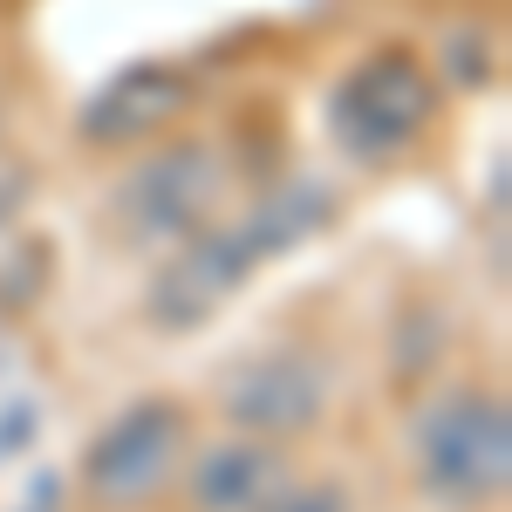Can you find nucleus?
<instances>
[{
    "instance_id": "f257e3e1",
    "label": "nucleus",
    "mask_w": 512,
    "mask_h": 512,
    "mask_svg": "<svg viewBox=\"0 0 512 512\" xmlns=\"http://www.w3.org/2000/svg\"><path fill=\"white\" fill-rule=\"evenodd\" d=\"M410 465L424 499L451 512L492 506L512 485V417L485 390H444L410 417Z\"/></svg>"
},
{
    "instance_id": "f03ea898",
    "label": "nucleus",
    "mask_w": 512,
    "mask_h": 512,
    "mask_svg": "<svg viewBox=\"0 0 512 512\" xmlns=\"http://www.w3.org/2000/svg\"><path fill=\"white\" fill-rule=\"evenodd\" d=\"M437 69L410 48H376L362 55L349 76L328 89V137L362 164H383V158H403L437 117Z\"/></svg>"
},
{
    "instance_id": "7ed1b4c3",
    "label": "nucleus",
    "mask_w": 512,
    "mask_h": 512,
    "mask_svg": "<svg viewBox=\"0 0 512 512\" xmlns=\"http://www.w3.org/2000/svg\"><path fill=\"white\" fill-rule=\"evenodd\" d=\"M226 198V158L198 137H178V144H158L151 158H137L130 171L117 178L110 192V212L130 246H178L192 239L198 226H212Z\"/></svg>"
},
{
    "instance_id": "20e7f679",
    "label": "nucleus",
    "mask_w": 512,
    "mask_h": 512,
    "mask_svg": "<svg viewBox=\"0 0 512 512\" xmlns=\"http://www.w3.org/2000/svg\"><path fill=\"white\" fill-rule=\"evenodd\" d=\"M178 465H185V410L171 396H137L89 437L82 492L103 512H137L178 478Z\"/></svg>"
},
{
    "instance_id": "39448f33",
    "label": "nucleus",
    "mask_w": 512,
    "mask_h": 512,
    "mask_svg": "<svg viewBox=\"0 0 512 512\" xmlns=\"http://www.w3.org/2000/svg\"><path fill=\"white\" fill-rule=\"evenodd\" d=\"M260 274V253L246 246L239 226H198L192 239L164 246V267L144 287V321L164 335H192Z\"/></svg>"
},
{
    "instance_id": "423d86ee",
    "label": "nucleus",
    "mask_w": 512,
    "mask_h": 512,
    "mask_svg": "<svg viewBox=\"0 0 512 512\" xmlns=\"http://www.w3.org/2000/svg\"><path fill=\"white\" fill-rule=\"evenodd\" d=\"M321 410H328V369H321L308 349L239 355L233 369H226V383H219V417H226L239 437L287 444V437L315 431Z\"/></svg>"
},
{
    "instance_id": "0eeeda50",
    "label": "nucleus",
    "mask_w": 512,
    "mask_h": 512,
    "mask_svg": "<svg viewBox=\"0 0 512 512\" xmlns=\"http://www.w3.org/2000/svg\"><path fill=\"white\" fill-rule=\"evenodd\" d=\"M185 110H192L185 69H171V62H130V69H117L76 110V130H82V144H96V151H130V144L164 137Z\"/></svg>"
},
{
    "instance_id": "6e6552de",
    "label": "nucleus",
    "mask_w": 512,
    "mask_h": 512,
    "mask_svg": "<svg viewBox=\"0 0 512 512\" xmlns=\"http://www.w3.org/2000/svg\"><path fill=\"white\" fill-rule=\"evenodd\" d=\"M335 212H342V192H335V178H321V171H287L280 185L246 205V219H233L246 246L260 253V267L280 260V253H294V246H308L315 233L335 226Z\"/></svg>"
},
{
    "instance_id": "1a4fd4ad",
    "label": "nucleus",
    "mask_w": 512,
    "mask_h": 512,
    "mask_svg": "<svg viewBox=\"0 0 512 512\" xmlns=\"http://www.w3.org/2000/svg\"><path fill=\"white\" fill-rule=\"evenodd\" d=\"M280 478L287 465L267 437H226V444L198 451V465L185 472V499L192 512H253Z\"/></svg>"
},
{
    "instance_id": "9d476101",
    "label": "nucleus",
    "mask_w": 512,
    "mask_h": 512,
    "mask_svg": "<svg viewBox=\"0 0 512 512\" xmlns=\"http://www.w3.org/2000/svg\"><path fill=\"white\" fill-rule=\"evenodd\" d=\"M55 280V246L21 219H0V315H28Z\"/></svg>"
},
{
    "instance_id": "9b49d317",
    "label": "nucleus",
    "mask_w": 512,
    "mask_h": 512,
    "mask_svg": "<svg viewBox=\"0 0 512 512\" xmlns=\"http://www.w3.org/2000/svg\"><path fill=\"white\" fill-rule=\"evenodd\" d=\"M444 308L437 301H417V308H403V328H396V376L410 383V376H424L437 355H444Z\"/></svg>"
},
{
    "instance_id": "f8f14e48",
    "label": "nucleus",
    "mask_w": 512,
    "mask_h": 512,
    "mask_svg": "<svg viewBox=\"0 0 512 512\" xmlns=\"http://www.w3.org/2000/svg\"><path fill=\"white\" fill-rule=\"evenodd\" d=\"M253 512H349V492H342L335 478H294L287 472Z\"/></svg>"
},
{
    "instance_id": "ddd939ff",
    "label": "nucleus",
    "mask_w": 512,
    "mask_h": 512,
    "mask_svg": "<svg viewBox=\"0 0 512 512\" xmlns=\"http://www.w3.org/2000/svg\"><path fill=\"white\" fill-rule=\"evenodd\" d=\"M35 437H41V410L35 403H7V410H0V465L21 458Z\"/></svg>"
},
{
    "instance_id": "4468645a",
    "label": "nucleus",
    "mask_w": 512,
    "mask_h": 512,
    "mask_svg": "<svg viewBox=\"0 0 512 512\" xmlns=\"http://www.w3.org/2000/svg\"><path fill=\"white\" fill-rule=\"evenodd\" d=\"M478 48H485V28H458V35L444 41L451 82H465V89H478V82H485V69H478Z\"/></svg>"
},
{
    "instance_id": "2eb2a0df",
    "label": "nucleus",
    "mask_w": 512,
    "mask_h": 512,
    "mask_svg": "<svg viewBox=\"0 0 512 512\" xmlns=\"http://www.w3.org/2000/svg\"><path fill=\"white\" fill-rule=\"evenodd\" d=\"M28 192H35V178H28V164L0 158V219H21V205H28Z\"/></svg>"
},
{
    "instance_id": "dca6fc26",
    "label": "nucleus",
    "mask_w": 512,
    "mask_h": 512,
    "mask_svg": "<svg viewBox=\"0 0 512 512\" xmlns=\"http://www.w3.org/2000/svg\"><path fill=\"white\" fill-rule=\"evenodd\" d=\"M28 512H55V478H35V506Z\"/></svg>"
}]
</instances>
